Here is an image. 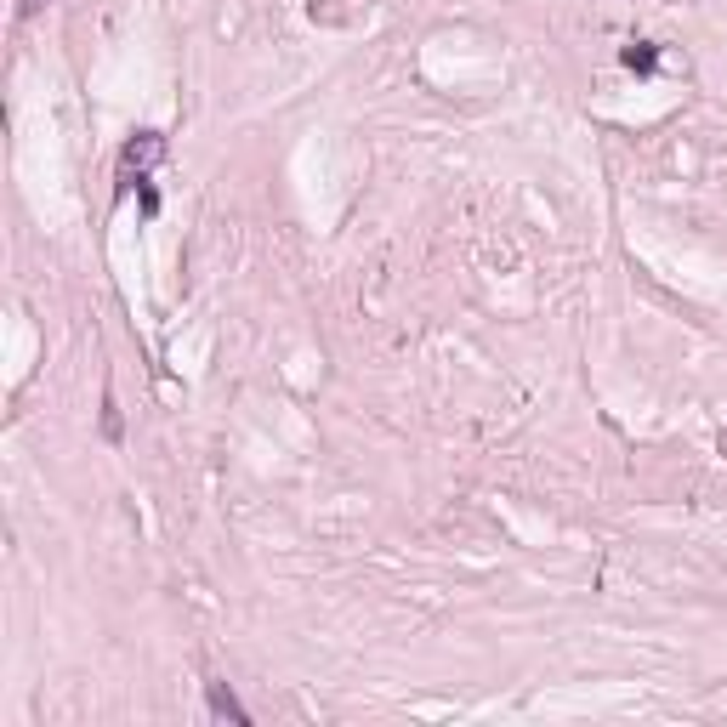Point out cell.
<instances>
[{
  "mask_svg": "<svg viewBox=\"0 0 727 727\" xmlns=\"http://www.w3.org/2000/svg\"><path fill=\"white\" fill-rule=\"evenodd\" d=\"M160 160H165V137L160 131H137V137L120 148V194H131Z\"/></svg>",
  "mask_w": 727,
  "mask_h": 727,
  "instance_id": "6da1fadb",
  "label": "cell"
},
{
  "mask_svg": "<svg viewBox=\"0 0 727 727\" xmlns=\"http://www.w3.org/2000/svg\"><path fill=\"white\" fill-rule=\"evenodd\" d=\"M205 710H211L216 722H233V727H250V710L239 705V693L228 682H205Z\"/></svg>",
  "mask_w": 727,
  "mask_h": 727,
  "instance_id": "7a4b0ae2",
  "label": "cell"
},
{
  "mask_svg": "<svg viewBox=\"0 0 727 727\" xmlns=\"http://www.w3.org/2000/svg\"><path fill=\"white\" fill-rule=\"evenodd\" d=\"M620 63L631 74H642V80H648V74H659V46H654V40H625V46H620Z\"/></svg>",
  "mask_w": 727,
  "mask_h": 727,
  "instance_id": "3957f363",
  "label": "cell"
},
{
  "mask_svg": "<svg viewBox=\"0 0 727 727\" xmlns=\"http://www.w3.org/2000/svg\"><path fill=\"white\" fill-rule=\"evenodd\" d=\"M103 438L108 444H120V409H114V392L103 398Z\"/></svg>",
  "mask_w": 727,
  "mask_h": 727,
  "instance_id": "277c9868",
  "label": "cell"
},
{
  "mask_svg": "<svg viewBox=\"0 0 727 727\" xmlns=\"http://www.w3.org/2000/svg\"><path fill=\"white\" fill-rule=\"evenodd\" d=\"M137 205H142V216H148V222L160 216V194H154V182H148V177L137 182Z\"/></svg>",
  "mask_w": 727,
  "mask_h": 727,
  "instance_id": "5b68a950",
  "label": "cell"
},
{
  "mask_svg": "<svg viewBox=\"0 0 727 727\" xmlns=\"http://www.w3.org/2000/svg\"><path fill=\"white\" fill-rule=\"evenodd\" d=\"M40 6H46V0H23L18 12H23V18H29V12H40Z\"/></svg>",
  "mask_w": 727,
  "mask_h": 727,
  "instance_id": "8992f818",
  "label": "cell"
}]
</instances>
